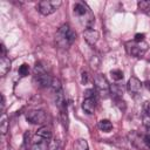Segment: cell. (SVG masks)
Listing matches in <instances>:
<instances>
[{
    "label": "cell",
    "mask_w": 150,
    "mask_h": 150,
    "mask_svg": "<svg viewBox=\"0 0 150 150\" xmlns=\"http://www.w3.org/2000/svg\"><path fill=\"white\" fill-rule=\"evenodd\" d=\"M74 14L79 18V21L80 23L86 28H91V26L94 25L95 22V16L91 12V9L89 8V6L83 2V1H77L75 5H74Z\"/></svg>",
    "instance_id": "1"
},
{
    "label": "cell",
    "mask_w": 150,
    "mask_h": 150,
    "mask_svg": "<svg viewBox=\"0 0 150 150\" xmlns=\"http://www.w3.org/2000/svg\"><path fill=\"white\" fill-rule=\"evenodd\" d=\"M75 39H76V34L68 23H63L57 29L56 35H55L56 45L61 48H69L74 43Z\"/></svg>",
    "instance_id": "2"
},
{
    "label": "cell",
    "mask_w": 150,
    "mask_h": 150,
    "mask_svg": "<svg viewBox=\"0 0 150 150\" xmlns=\"http://www.w3.org/2000/svg\"><path fill=\"white\" fill-rule=\"evenodd\" d=\"M149 48V45L146 42H136V41H129L125 43V49H127V53L131 56H135V57H141L143 56L146 50Z\"/></svg>",
    "instance_id": "3"
},
{
    "label": "cell",
    "mask_w": 150,
    "mask_h": 150,
    "mask_svg": "<svg viewBox=\"0 0 150 150\" xmlns=\"http://www.w3.org/2000/svg\"><path fill=\"white\" fill-rule=\"evenodd\" d=\"M61 6L60 0H42L38 4V11L42 15H49L54 13Z\"/></svg>",
    "instance_id": "4"
},
{
    "label": "cell",
    "mask_w": 150,
    "mask_h": 150,
    "mask_svg": "<svg viewBox=\"0 0 150 150\" xmlns=\"http://www.w3.org/2000/svg\"><path fill=\"white\" fill-rule=\"evenodd\" d=\"M94 83H95V89L98 93V95L107 97L110 94V84L108 83L107 79L103 75L97 74L94 79Z\"/></svg>",
    "instance_id": "5"
},
{
    "label": "cell",
    "mask_w": 150,
    "mask_h": 150,
    "mask_svg": "<svg viewBox=\"0 0 150 150\" xmlns=\"http://www.w3.org/2000/svg\"><path fill=\"white\" fill-rule=\"evenodd\" d=\"M26 120L32 124H42L46 120V112L43 110H29L26 112Z\"/></svg>",
    "instance_id": "6"
},
{
    "label": "cell",
    "mask_w": 150,
    "mask_h": 150,
    "mask_svg": "<svg viewBox=\"0 0 150 150\" xmlns=\"http://www.w3.org/2000/svg\"><path fill=\"white\" fill-rule=\"evenodd\" d=\"M49 149V141L45 139L38 135H35L32 139L30 150H48Z\"/></svg>",
    "instance_id": "7"
},
{
    "label": "cell",
    "mask_w": 150,
    "mask_h": 150,
    "mask_svg": "<svg viewBox=\"0 0 150 150\" xmlns=\"http://www.w3.org/2000/svg\"><path fill=\"white\" fill-rule=\"evenodd\" d=\"M83 38H84V40L87 41L88 45L94 46V45L98 41L100 34H98V32H97L96 29L88 28V29H84V30H83Z\"/></svg>",
    "instance_id": "8"
},
{
    "label": "cell",
    "mask_w": 150,
    "mask_h": 150,
    "mask_svg": "<svg viewBox=\"0 0 150 150\" xmlns=\"http://www.w3.org/2000/svg\"><path fill=\"white\" fill-rule=\"evenodd\" d=\"M127 87H128V90L131 93V94H138L142 89V83L141 81L135 77V76H131L127 83Z\"/></svg>",
    "instance_id": "9"
},
{
    "label": "cell",
    "mask_w": 150,
    "mask_h": 150,
    "mask_svg": "<svg viewBox=\"0 0 150 150\" xmlns=\"http://www.w3.org/2000/svg\"><path fill=\"white\" fill-rule=\"evenodd\" d=\"M34 80L36 81L38 86H40V87H48V86L52 84L53 77L48 73H43V74L34 75Z\"/></svg>",
    "instance_id": "10"
},
{
    "label": "cell",
    "mask_w": 150,
    "mask_h": 150,
    "mask_svg": "<svg viewBox=\"0 0 150 150\" xmlns=\"http://www.w3.org/2000/svg\"><path fill=\"white\" fill-rule=\"evenodd\" d=\"M82 108L87 114H93L96 108V97H84Z\"/></svg>",
    "instance_id": "11"
},
{
    "label": "cell",
    "mask_w": 150,
    "mask_h": 150,
    "mask_svg": "<svg viewBox=\"0 0 150 150\" xmlns=\"http://www.w3.org/2000/svg\"><path fill=\"white\" fill-rule=\"evenodd\" d=\"M11 69V60L7 57V56H4L1 57V61H0V76H6V74Z\"/></svg>",
    "instance_id": "12"
},
{
    "label": "cell",
    "mask_w": 150,
    "mask_h": 150,
    "mask_svg": "<svg viewBox=\"0 0 150 150\" xmlns=\"http://www.w3.org/2000/svg\"><path fill=\"white\" fill-rule=\"evenodd\" d=\"M55 104L61 109H63L66 107V97H64L62 89L59 91H55Z\"/></svg>",
    "instance_id": "13"
},
{
    "label": "cell",
    "mask_w": 150,
    "mask_h": 150,
    "mask_svg": "<svg viewBox=\"0 0 150 150\" xmlns=\"http://www.w3.org/2000/svg\"><path fill=\"white\" fill-rule=\"evenodd\" d=\"M9 128V122H8V117L5 112H2L1 115V121H0V131L2 135H6Z\"/></svg>",
    "instance_id": "14"
},
{
    "label": "cell",
    "mask_w": 150,
    "mask_h": 150,
    "mask_svg": "<svg viewBox=\"0 0 150 150\" xmlns=\"http://www.w3.org/2000/svg\"><path fill=\"white\" fill-rule=\"evenodd\" d=\"M35 135H38V136H40V137H42V138H45V139H48V141L52 139V131H50V129L47 128V127H41V128H39Z\"/></svg>",
    "instance_id": "15"
},
{
    "label": "cell",
    "mask_w": 150,
    "mask_h": 150,
    "mask_svg": "<svg viewBox=\"0 0 150 150\" xmlns=\"http://www.w3.org/2000/svg\"><path fill=\"white\" fill-rule=\"evenodd\" d=\"M73 150H89V145L88 142L84 138H80L74 143Z\"/></svg>",
    "instance_id": "16"
},
{
    "label": "cell",
    "mask_w": 150,
    "mask_h": 150,
    "mask_svg": "<svg viewBox=\"0 0 150 150\" xmlns=\"http://www.w3.org/2000/svg\"><path fill=\"white\" fill-rule=\"evenodd\" d=\"M98 128H100V130H102L104 132H109L112 129V123L109 120H101L98 122Z\"/></svg>",
    "instance_id": "17"
},
{
    "label": "cell",
    "mask_w": 150,
    "mask_h": 150,
    "mask_svg": "<svg viewBox=\"0 0 150 150\" xmlns=\"http://www.w3.org/2000/svg\"><path fill=\"white\" fill-rule=\"evenodd\" d=\"M138 5V9L144 12V13H149L150 12V0H141L137 2Z\"/></svg>",
    "instance_id": "18"
},
{
    "label": "cell",
    "mask_w": 150,
    "mask_h": 150,
    "mask_svg": "<svg viewBox=\"0 0 150 150\" xmlns=\"http://www.w3.org/2000/svg\"><path fill=\"white\" fill-rule=\"evenodd\" d=\"M18 73H19V75H20L21 77H25V76H27V75L29 74V66H28L27 63H22V64L19 67V70H18Z\"/></svg>",
    "instance_id": "19"
},
{
    "label": "cell",
    "mask_w": 150,
    "mask_h": 150,
    "mask_svg": "<svg viewBox=\"0 0 150 150\" xmlns=\"http://www.w3.org/2000/svg\"><path fill=\"white\" fill-rule=\"evenodd\" d=\"M110 75H111V77H112L115 81H120V80L123 79V71L120 70V69H114V70H111V71H110Z\"/></svg>",
    "instance_id": "20"
},
{
    "label": "cell",
    "mask_w": 150,
    "mask_h": 150,
    "mask_svg": "<svg viewBox=\"0 0 150 150\" xmlns=\"http://www.w3.org/2000/svg\"><path fill=\"white\" fill-rule=\"evenodd\" d=\"M50 87L54 89V91H59V90H61V83H60V81H59L57 79H55V77H53V81H52Z\"/></svg>",
    "instance_id": "21"
},
{
    "label": "cell",
    "mask_w": 150,
    "mask_h": 150,
    "mask_svg": "<svg viewBox=\"0 0 150 150\" xmlns=\"http://www.w3.org/2000/svg\"><path fill=\"white\" fill-rule=\"evenodd\" d=\"M144 38H145V34H143V33H137V34L135 35V38H134V41H136V42H143V41H144Z\"/></svg>",
    "instance_id": "22"
},
{
    "label": "cell",
    "mask_w": 150,
    "mask_h": 150,
    "mask_svg": "<svg viewBox=\"0 0 150 150\" xmlns=\"http://www.w3.org/2000/svg\"><path fill=\"white\" fill-rule=\"evenodd\" d=\"M143 110L148 116H150V101H145L143 103Z\"/></svg>",
    "instance_id": "23"
},
{
    "label": "cell",
    "mask_w": 150,
    "mask_h": 150,
    "mask_svg": "<svg viewBox=\"0 0 150 150\" xmlns=\"http://www.w3.org/2000/svg\"><path fill=\"white\" fill-rule=\"evenodd\" d=\"M81 77H82V83H83V84L88 83V81H89V75H88V73H87V71H82Z\"/></svg>",
    "instance_id": "24"
},
{
    "label": "cell",
    "mask_w": 150,
    "mask_h": 150,
    "mask_svg": "<svg viewBox=\"0 0 150 150\" xmlns=\"http://www.w3.org/2000/svg\"><path fill=\"white\" fill-rule=\"evenodd\" d=\"M144 142H145V145L148 149H150V135H146L144 137Z\"/></svg>",
    "instance_id": "25"
},
{
    "label": "cell",
    "mask_w": 150,
    "mask_h": 150,
    "mask_svg": "<svg viewBox=\"0 0 150 150\" xmlns=\"http://www.w3.org/2000/svg\"><path fill=\"white\" fill-rule=\"evenodd\" d=\"M1 57H4V56H6V48H5V45L4 43H1Z\"/></svg>",
    "instance_id": "26"
},
{
    "label": "cell",
    "mask_w": 150,
    "mask_h": 150,
    "mask_svg": "<svg viewBox=\"0 0 150 150\" xmlns=\"http://www.w3.org/2000/svg\"><path fill=\"white\" fill-rule=\"evenodd\" d=\"M4 108H5V97L4 95H1V110L4 111Z\"/></svg>",
    "instance_id": "27"
},
{
    "label": "cell",
    "mask_w": 150,
    "mask_h": 150,
    "mask_svg": "<svg viewBox=\"0 0 150 150\" xmlns=\"http://www.w3.org/2000/svg\"><path fill=\"white\" fill-rule=\"evenodd\" d=\"M144 86H145V87H146V89H148V90L150 91V80L145 81V82H144Z\"/></svg>",
    "instance_id": "28"
},
{
    "label": "cell",
    "mask_w": 150,
    "mask_h": 150,
    "mask_svg": "<svg viewBox=\"0 0 150 150\" xmlns=\"http://www.w3.org/2000/svg\"><path fill=\"white\" fill-rule=\"evenodd\" d=\"M146 131H148V135H150V122L146 123Z\"/></svg>",
    "instance_id": "29"
},
{
    "label": "cell",
    "mask_w": 150,
    "mask_h": 150,
    "mask_svg": "<svg viewBox=\"0 0 150 150\" xmlns=\"http://www.w3.org/2000/svg\"><path fill=\"white\" fill-rule=\"evenodd\" d=\"M149 61H150V59H149Z\"/></svg>",
    "instance_id": "30"
}]
</instances>
